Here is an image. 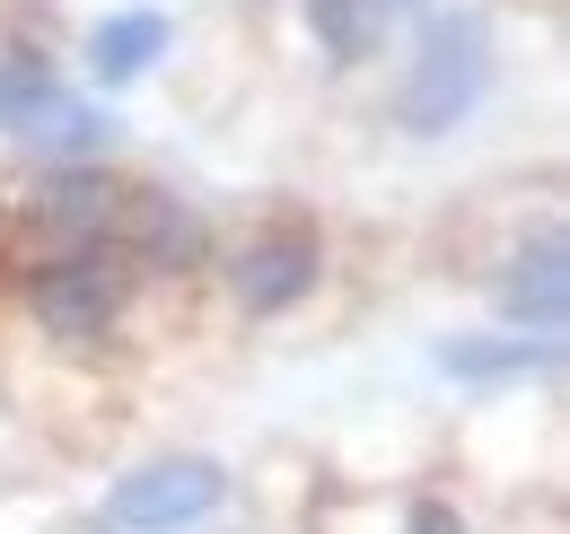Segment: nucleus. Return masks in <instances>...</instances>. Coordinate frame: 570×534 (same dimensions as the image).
Instances as JSON below:
<instances>
[{"instance_id":"obj_1","label":"nucleus","mask_w":570,"mask_h":534,"mask_svg":"<svg viewBox=\"0 0 570 534\" xmlns=\"http://www.w3.org/2000/svg\"><path fill=\"white\" fill-rule=\"evenodd\" d=\"M483 88H492V27H483V9H439L422 27V53H413V79H404V97H395V123L404 132H456L474 106H483Z\"/></svg>"},{"instance_id":"obj_2","label":"nucleus","mask_w":570,"mask_h":534,"mask_svg":"<svg viewBox=\"0 0 570 534\" xmlns=\"http://www.w3.org/2000/svg\"><path fill=\"white\" fill-rule=\"evenodd\" d=\"M124 298H132V271L106 264L97 246H62L53 264L27 280V307H36V325L53 342H106L115 316H124Z\"/></svg>"},{"instance_id":"obj_3","label":"nucleus","mask_w":570,"mask_h":534,"mask_svg":"<svg viewBox=\"0 0 570 534\" xmlns=\"http://www.w3.org/2000/svg\"><path fill=\"white\" fill-rule=\"evenodd\" d=\"M219 465L212 456H158V465L124 473L106 491V526L115 534H176V526H203L219 508Z\"/></svg>"},{"instance_id":"obj_4","label":"nucleus","mask_w":570,"mask_h":534,"mask_svg":"<svg viewBox=\"0 0 570 534\" xmlns=\"http://www.w3.org/2000/svg\"><path fill=\"white\" fill-rule=\"evenodd\" d=\"M124 194H132V185H115L106 167L62 158L53 176H36V185H27V228H36L45 246H97V237H115V228H124Z\"/></svg>"},{"instance_id":"obj_5","label":"nucleus","mask_w":570,"mask_h":534,"mask_svg":"<svg viewBox=\"0 0 570 534\" xmlns=\"http://www.w3.org/2000/svg\"><path fill=\"white\" fill-rule=\"evenodd\" d=\"M316 280H325V246L307 228H264L228 255V289H237L246 316H289Z\"/></svg>"},{"instance_id":"obj_6","label":"nucleus","mask_w":570,"mask_h":534,"mask_svg":"<svg viewBox=\"0 0 570 534\" xmlns=\"http://www.w3.org/2000/svg\"><path fill=\"white\" fill-rule=\"evenodd\" d=\"M500 307H509V325L518 334H562V307H570V271H562V237H535L518 264H509V280H500Z\"/></svg>"},{"instance_id":"obj_7","label":"nucleus","mask_w":570,"mask_h":534,"mask_svg":"<svg viewBox=\"0 0 570 534\" xmlns=\"http://www.w3.org/2000/svg\"><path fill=\"white\" fill-rule=\"evenodd\" d=\"M124 237L149 271H194L203 264V219L176 194H124Z\"/></svg>"},{"instance_id":"obj_8","label":"nucleus","mask_w":570,"mask_h":534,"mask_svg":"<svg viewBox=\"0 0 570 534\" xmlns=\"http://www.w3.org/2000/svg\"><path fill=\"white\" fill-rule=\"evenodd\" d=\"M158 53H167V18H158V9H124V18H106V27L88 36V70H97L106 88L141 79Z\"/></svg>"},{"instance_id":"obj_9","label":"nucleus","mask_w":570,"mask_h":534,"mask_svg":"<svg viewBox=\"0 0 570 534\" xmlns=\"http://www.w3.org/2000/svg\"><path fill=\"white\" fill-rule=\"evenodd\" d=\"M386 0H307V27H316V44L334 53V62H368L377 53V36H386Z\"/></svg>"},{"instance_id":"obj_10","label":"nucleus","mask_w":570,"mask_h":534,"mask_svg":"<svg viewBox=\"0 0 570 534\" xmlns=\"http://www.w3.org/2000/svg\"><path fill=\"white\" fill-rule=\"evenodd\" d=\"M53 62L45 53H0V132H27L45 106H53Z\"/></svg>"},{"instance_id":"obj_11","label":"nucleus","mask_w":570,"mask_h":534,"mask_svg":"<svg viewBox=\"0 0 570 534\" xmlns=\"http://www.w3.org/2000/svg\"><path fill=\"white\" fill-rule=\"evenodd\" d=\"M27 132L45 140V158H88V149H106V115H88V106H71V97H53L45 123H27Z\"/></svg>"},{"instance_id":"obj_12","label":"nucleus","mask_w":570,"mask_h":534,"mask_svg":"<svg viewBox=\"0 0 570 534\" xmlns=\"http://www.w3.org/2000/svg\"><path fill=\"white\" fill-rule=\"evenodd\" d=\"M413 534H465V517H456L448 500H422V508H413Z\"/></svg>"},{"instance_id":"obj_13","label":"nucleus","mask_w":570,"mask_h":534,"mask_svg":"<svg viewBox=\"0 0 570 534\" xmlns=\"http://www.w3.org/2000/svg\"><path fill=\"white\" fill-rule=\"evenodd\" d=\"M386 9H422V0H386Z\"/></svg>"}]
</instances>
